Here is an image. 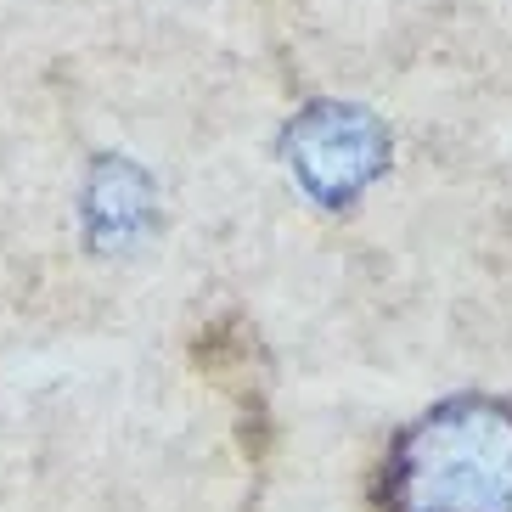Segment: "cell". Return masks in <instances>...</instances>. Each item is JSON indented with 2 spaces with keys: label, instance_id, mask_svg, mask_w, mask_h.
<instances>
[{
  "label": "cell",
  "instance_id": "7a4b0ae2",
  "mask_svg": "<svg viewBox=\"0 0 512 512\" xmlns=\"http://www.w3.org/2000/svg\"><path fill=\"white\" fill-rule=\"evenodd\" d=\"M282 152L304 192L327 209H344L389 169V130L366 107L316 102L287 124Z\"/></svg>",
  "mask_w": 512,
  "mask_h": 512
},
{
  "label": "cell",
  "instance_id": "6da1fadb",
  "mask_svg": "<svg viewBox=\"0 0 512 512\" xmlns=\"http://www.w3.org/2000/svg\"><path fill=\"white\" fill-rule=\"evenodd\" d=\"M372 496L383 512H512V400L456 394L400 428Z\"/></svg>",
  "mask_w": 512,
  "mask_h": 512
}]
</instances>
